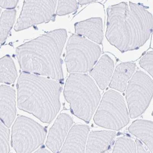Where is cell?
Masks as SVG:
<instances>
[{"label":"cell","mask_w":153,"mask_h":153,"mask_svg":"<svg viewBox=\"0 0 153 153\" xmlns=\"http://www.w3.org/2000/svg\"><path fill=\"white\" fill-rule=\"evenodd\" d=\"M106 37L121 53L138 50L153 30V16L140 4L121 2L107 9Z\"/></svg>","instance_id":"6da1fadb"},{"label":"cell","mask_w":153,"mask_h":153,"mask_svg":"<svg viewBox=\"0 0 153 153\" xmlns=\"http://www.w3.org/2000/svg\"><path fill=\"white\" fill-rule=\"evenodd\" d=\"M67 37L66 30L50 31L21 45L16 56L24 72L63 81L61 53Z\"/></svg>","instance_id":"7a4b0ae2"},{"label":"cell","mask_w":153,"mask_h":153,"mask_svg":"<svg viewBox=\"0 0 153 153\" xmlns=\"http://www.w3.org/2000/svg\"><path fill=\"white\" fill-rule=\"evenodd\" d=\"M18 106L42 121L50 123L61 107V87L58 82L22 72L18 80Z\"/></svg>","instance_id":"3957f363"},{"label":"cell","mask_w":153,"mask_h":153,"mask_svg":"<svg viewBox=\"0 0 153 153\" xmlns=\"http://www.w3.org/2000/svg\"><path fill=\"white\" fill-rule=\"evenodd\" d=\"M64 94L73 114L86 122H90L101 97L93 79L84 74L71 73L66 82Z\"/></svg>","instance_id":"277c9868"},{"label":"cell","mask_w":153,"mask_h":153,"mask_svg":"<svg viewBox=\"0 0 153 153\" xmlns=\"http://www.w3.org/2000/svg\"><path fill=\"white\" fill-rule=\"evenodd\" d=\"M66 49V64L68 72L71 74L90 72L102 53L98 44L76 34L69 38Z\"/></svg>","instance_id":"5b68a950"},{"label":"cell","mask_w":153,"mask_h":153,"mask_svg":"<svg viewBox=\"0 0 153 153\" xmlns=\"http://www.w3.org/2000/svg\"><path fill=\"white\" fill-rule=\"evenodd\" d=\"M94 122L102 128L118 131L129 122L128 112L122 96L113 90L106 91L94 116Z\"/></svg>","instance_id":"8992f818"},{"label":"cell","mask_w":153,"mask_h":153,"mask_svg":"<svg viewBox=\"0 0 153 153\" xmlns=\"http://www.w3.org/2000/svg\"><path fill=\"white\" fill-rule=\"evenodd\" d=\"M46 129L34 120L18 117L12 127V145L17 153H31L44 143Z\"/></svg>","instance_id":"52a82bcc"},{"label":"cell","mask_w":153,"mask_h":153,"mask_svg":"<svg viewBox=\"0 0 153 153\" xmlns=\"http://www.w3.org/2000/svg\"><path fill=\"white\" fill-rule=\"evenodd\" d=\"M126 98L130 116L134 118L143 114L152 99V79L141 71L134 74L126 88Z\"/></svg>","instance_id":"ba28073f"},{"label":"cell","mask_w":153,"mask_h":153,"mask_svg":"<svg viewBox=\"0 0 153 153\" xmlns=\"http://www.w3.org/2000/svg\"><path fill=\"white\" fill-rule=\"evenodd\" d=\"M57 2L56 1H25L15 26V30H22L52 20L55 16Z\"/></svg>","instance_id":"9c48e42d"},{"label":"cell","mask_w":153,"mask_h":153,"mask_svg":"<svg viewBox=\"0 0 153 153\" xmlns=\"http://www.w3.org/2000/svg\"><path fill=\"white\" fill-rule=\"evenodd\" d=\"M73 124L69 115L61 113L58 116L49 131L46 145L54 153H58Z\"/></svg>","instance_id":"30bf717a"},{"label":"cell","mask_w":153,"mask_h":153,"mask_svg":"<svg viewBox=\"0 0 153 153\" xmlns=\"http://www.w3.org/2000/svg\"><path fill=\"white\" fill-rule=\"evenodd\" d=\"M89 131L88 126L79 124L73 126L58 153H85Z\"/></svg>","instance_id":"8fae6325"},{"label":"cell","mask_w":153,"mask_h":153,"mask_svg":"<svg viewBox=\"0 0 153 153\" xmlns=\"http://www.w3.org/2000/svg\"><path fill=\"white\" fill-rule=\"evenodd\" d=\"M16 115L15 90L9 86L0 85V120L7 128H10Z\"/></svg>","instance_id":"7c38bea8"},{"label":"cell","mask_w":153,"mask_h":153,"mask_svg":"<svg viewBox=\"0 0 153 153\" xmlns=\"http://www.w3.org/2000/svg\"><path fill=\"white\" fill-rule=\"evenodd\" d=\"M75 31L76 35L87 37L98 44L103 40V24L102 18H92L76 23Z\"/></svg>","instance_id":"4fadbf2b"},{"label":"cell","mask_w":153,"mask_h":153,"mask_svg":"<svg viewBox=\"0 0 153 153\" xmlns=\"http://www.w3.org/2000/svg\"><path fill=\"white\" fill-rule=\"evenodd\" d=\"M114 69V61L109 56H102L95 66L90 71L99 88L105 89L110 83Z\"/></svg>","instance_id":"5bb4252c"},{"label":"cell","mask_w":153,"mask_h":153,"mask_svg":"<svg viewBox=\"0 0 153 153\" xmlns=\"http://www.w3.org/2000/svg\"><path fill=\"white\" fill-rule=\"evenodd\" d=\"M115 132L93 131L87 139L85 153H103L108 149L115 137Z\"/></svg>","instance_id":"9a60e30c"},{"label":"cell","mask_w":153,"mask_h":153,"mask_svg":"<svg viewBox=\"0 0 153 153\" xmlns=\"http://www.w3.org/2000/svg\"><path fill=\"white\" fill-rule=\"evenodd\" d=\"M136 68V64L132 62L121 63L117 65L109 83V87L124 92L134 73Z\"/></svg>","instance_id":"2e32d148"},{"label":"cell","mask_w":153,"mask_h":153,"mask_svg":"<svg viewBox=\"0 0 153 153\" xmlns=\"http://www.w3.org/2000/svg\"><path fill=\"white\" fill-rule=\"evenodd\" d=\"M129 131L145 143L152 153H153L152 121L137 120L129 126Z\"/></svg>","instance_id":"e0dca14e"},{"label":"cell","mask_w":153,"mask_h":153,"mask_svg":"<svg viewBox=\"0 0 153 153\" xmlns=\"http://www.w3.org/2000/svg\"><path fill=\"white\" fill-rule=\"evenodd\" d=\"M17 76V72L14 62L9 55L0 59V83L13 84Z\"/></svg>","instance_id":"ac0fdd59"},{"label":"cell","mask_w":153,"mask_h":153,"mask_svg":"<svg viewBox=\"0 0 153 153\" xmlns=\"http://www.w3.org/2000/svg\"><path fill=\"white\" fill-rule=\"evenodd\" d=\"M16 12L15 10H5L0 18V43L4 42L14 24Z\"/></svg>","instance_id":"d6986e66"},{"label":"cell","mask_w":153,"mask_h":153,"mask_svg":"<svg viewBox=\"0 0 153 153\" xmlns=\"http://www.w3.org/2000/svg\"><path fill=\"white\" fill-rule=\"evenodd\" d=\"M113 153H137L136 143L129 138L120 137L116 142Z\"/></svg>","instance_id":"ffe728a7"},{"label":"cell","mask_w":153,"mask_h":153,"mask_svg":"<svg viewBox=\"0 0 153 153\" xmlns=\"http://www.w3.org/2000/svg\"><path fill=\"white\" fill-rule=\"evenodd\" d=\"M10 130L0 121V153H9Z\"/></svg>","instance_id":"44dd1931"},{"label":"cell","mask_w":153,"mask_h":153,"mask_svg":"<svg viewBox=\"0 0 153 153\" xmlns=\"http://www.w3.org/2000/svg\"><path fill=\"white\" fill-rule=\"evenodd\" d=\"M78 9V4L76 1H59L57 10V14L59 16L75 12Z\"/></svg>","instance_id":"7402d4cb"},{"label":"cell","mask_w":153,"mask_h":153,"mask_svg":"<svg viewBox=\"0 0 153 153\" xmlns=\"http://www.w3.org/2000/svg\"><path fill=\"white\" fill-rule=\"evenodd\" d=\"M153 51H149L142 57L139 62L140 66L147 71L152 76L153 74Z\"/></svg>","instance_id":"603a6c76"},{"label":"cell","mask_w":153,"mask_h":153,"mask_svg":"<svg viewBox=\"0 0 153 153\" xmlns=\"http://www.w3.org/2000/svg\"><path fill=\"white\" fill-rule=\"evenodd\" d=\"M18 1H0V7L7 9H13L16 7Z\"/></svg>","instance_id":"cb8c5ba5"},{"label":"cell","mask_w":153,"mask_h":153,"mask_svg":"<svg viewBox=\"0 0 153 153\" xmlns=\"http://www.w3.org/2000/svg\"><path fill=\"white\" fill-rule=\"evenodd\" d=\"M136 144L137 153H147L145 150L143 145L138 140H136Z\"/></svg>","instance_id":"d4e9b609"},{"label":"cell","mask_w":153,"mask_h":153,"mask_svg":"<svg viewBox=\"0 0 153 153\" xmlns=\"http://www.w3.org/2000/svg\"><path fill=\"white\" fill-rule=\"evenodd\" d=\"M34 153H51L45 148H41L38 149Z\"/></svg>","instance_id":"484cf974"},{"label":"cell","mask_w":153,"mask_h":153,"mask_svg":"<svg viewBox=\"0 0 153 153\" xmlns=\"http://www.w3.org/2000/svg\"><path fill=\"white\" fill-rule=\"evenodd\" d=\"M94 2V1H78L79 4L81 5H83L87 4L91 2Z\"/></svg>","instance_id":"4316f807"},{"label":"cell","mask_w":153,"mask_h":153,"mask_svg":"<svg viewBox=\"0 0 153 153\" xmlns=\"http://www.w3.org/2000/svg\"><path fill=\"white\" fill-rule=\"evenodd\" d=\"M1 8H0V14H1Z\"/></svg>","instance_id":"83f0119b"},{"label":"cell","mask_w":153,"mask_h":153,"mask_svg":"<svg viewBox=\"0 0 153 153\" xmlns=\"http://www.w3.org/2000/svg\"><path fill=\"white\" fill-rule=\"evenodd\" d=\"M110 153V152H107V153Z\"/></svg>","instance_id":"f1b7e54d"}]
</instances>
